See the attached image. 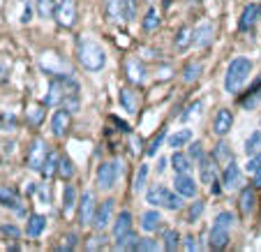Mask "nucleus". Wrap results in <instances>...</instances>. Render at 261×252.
Wrapping results in <instances>:
<instances>
[{"mask_svg": "<svg viewBox=\"0 0 261 252\" xmlns=\"http://www.w3.org/2000/svg\"><path fill=\"white\" fill-rule=\"evenodd\" d=\"M146 199H148V204H153V206H164V208H169V211H178V208L182 206V194L169 192L164 185H153V188L148 190Z\"/></svg>", "mask_w": 261, "mask_h": 252, "instance_id": "5", "label": "nucleus"}, {"mask_svg": "<svg viewBox=\"0 0 261 252\" xmlns=\"http://www.w3.org/2000/svg\"><path fill=\"white\" fill-rule=\"evenodd\" d=\"M160 227V211H146L141 215V229L143 232H155Z\"/></svg>", "mask_w": 261, "mask_h": 252, "instance_id": "29", "label": "nucleus"}, {"mask_svg": "<svg viewBox=\"0 0 261 252\" xmlns=\"http://www.w3.org/2000/svg\"><path fill=\"white\" fill-rule=\"evenodd\" d=\"M132 146H134V150H141V139L132 137Z\"/></svg>", "mask_w": 261, "mask_h": 252, "instance_id": "53", "label": "nucleus"}, {"mask_svg": "<svg viewBox=\"0 0 261 252\" xmlns=\"http://www.w3.org/2000/svg\"><path fill=\"white\" fill-rule=\"evenodd\" d=\"M190 155H182V153H173L171 155V164H173V171L176 173H190V169H192V162H190Z\"/></svg>", "mask_w": 261, "mask_h": 252, "instance_id": "27", "label": "nucleus"}, {"mask_svg": "<svg viewBox=\"0 0 261 252\" xmlns=\"http://www.w3.org/2000/svg\"><path fill=\"white\" fill-rule=\"evenodd\" d=\"M74 206H76V188H74V185H65V192H63V211H65V215H69V213L74 211Z\"/></svg>", "mask_w": 261, "mask_h": 252, "instance_id": "30", "label": "nucleus"}, {"mask_svg": "<svg viewBox=\"0 0 261 252\" xmlns=\"http://www.w3.org/2000/svg\"><path fill=\"white\" fill-rule=\"evenodd\" d=\"M158 26H160V14L155 7H150V10L146 12V19H143V30H146V33H153V30H158Z\"/></svg>", "mask_w": 261, "mask_h": 252, "instance_id": "34", "label": "nucleus"}, {"mask_svg": "<svg viewBox=\"0 0 261 252\" xmlns=\"http://www.w3.org/2000/svg\"><path fill=\"white\" fill-rule=\"evenodd\" d=\"M63 107L67 111H79V95H67L63 99Z\"/></svg>", "mask_w": 261, "mask_h": 252, "instance_id": "45", "label": "nucleus"}, {"mask_svg": "<svg viewBox=\"0 0 261 252\" xmlns=\"http://www.w3.org/2000/svg\"><path fill=\"white\" fill-rule=\"evenodd\" d=\"M162 241H164V250L173 252V250H178V241H180V236H178L176 229H164Z\"/></svg>", "mask_w": 261, "mask_h": 252, "instance_id": "33", "label": "nucleus"}, {"mask_svg": "<svg viewBox=\"0 0 261 252\" xmlns=\"http://www.w3.org/2000/svg\"><path fill=\"white\" fill-rule=\"evenodd\" d=\"M30 14H33V10H30V0H25V3H23V14H21V21H23V23H28V21H30Z\"/></svg>", "mask_w": 261, "mask_h": 252, "instance_id": "51", "label": "nucleus"}, {"mask_svg": "<svg viewBox=\"0 0 261 252\" xmlns=\"http://www.w3.org/2000/svg\"><path fill=\"white\" fill-rule=\"evenodd\" d=\"M40 67L42 72H46V74H54V77H67V74H74V69L69 67V63L63 58V56L58 54V51L49 49V51H42L40 54Z\"/></svg>", "mask_w": 261, "mask_h": 252, "instance_id": "4", "label": "nucleus"}, {"mask_svg": "<svg viewBox=\"0 0 261 252\" xmlns=\"http://www.w3.org/2000/svg\"><path fill=\"white\" fill-rule=\"evenodd\" d=\"M56 21L63 28H72L76 23V3L74 0H60L58 7H56Z\"/></svg>", "mask_w": 261, "mask_h": 252, "instance_id": "7", "label": "nucleus"}, {"mask_svg": "<svg viewBox=\"0 0 261 252\" xmlns=\"http://www.w3.org/2000/svg\"><path fill=\"white\" fill-rule=\"evenodd\" d=\"M222 185H224L227 190H233V188L241 185V167H238L233 160L224 167V173H222Z\"/></svg>", "mask_w": 261, "mask_h": 252, "instance_id": "15", "label": "nucleus"}, {"mask_svg": "<svg viewBox=\"0 0 261 252\" xmlns=\"http://www.w3.org/2000/svg\"><path fill=\"white\" fill-rule=\"evenodd\" d=\"M252 74V60L250 58H233L227 67V77H224V90L227 93H238L245 86V81Z\"/></svg>", "mask_w": 261, "mask_h": 252, "instance_id": "2", "label": "nucleus"}, {"mask_svg": "<svg viewBox=\"0 0 261 252\" xmlns=\"http://www.w3.org/2000/svg\"><path fill=\"white\" fill-rule=\"evenodd\" d=\"M46 107V104H44ZM44 107L42 104H33V107H28V123L30 125H40L42 123V118H44Z\"/></svg>", "mask_w": 261, "mask_h": 252, "instance_id": "36", "label": "nucleus"}, {"mask_svg": "<svg viewBox=\"0 0 261 252\" xmlns=\"http://www.w3.org/2000/svg\"><path fill=\"white\" fill-rule=\"evenodd\" d=\"M137 16V0H123V21H134Z\"/></svg>", "mask_w": 261, "mask_h": 252, "instance_id": "41", "label": "nucleus"}, {"mask_svg": "<svg viewBox=\"0 0 261 252\" xmlns=\"http://www.w3.org/2000/svg\"><path fill=\"white\" fill-rule=\"evenodd\" d=\"M254 204H256L254 190H252V188H243L241 190V211H243V215H250V213L254 211Z\"/></svg>", "mask_w": 261, "mask_h": 252, "instance_id": "28", "label": "nucleus"}, {"mask_svg": "<svg viewBox=\"0 0 261 252\" xmlns=\"http://www.w3.org/2000/svg\"><path fill=\"white\" fill-rule=\"evenodd\" d=\"M213 23H201L199 28H194V35H192V44L194 46H208L213 42Z\"/></svg>", "mask_w": 261, "mask_h": 252, "instance_id": "18", "label": "nucleus"}, {"mask_svg": "<svg viewBox=\"0 0 261 252\" xmlns=\"http://www.w3.org/2000/svg\"><path fill=\"white\" fill-rule=\"evenodd\" d=\"M252 185H254V188H261V167L252 173Z\"/></svg>", "mask_w": 261, "mask_h": 252, "instance_id": "52", "label": "nucleus"}, {"mask_svg": "<svg viewBox=\"0 0 261 252\" xmlns=\"http://www.w3.org/2000/svg\"><path fill=\"white\" fill-rule=\"evenodd\" d=\"M118 99H120V104H123V109L127 111V114H137L139 97H137V93H134V90L120 88V90H118Z\"/></svg>", "mask_w": 261, "mask_h": 252, "instance_id": "21", "label": "nucleus"}, {"mask_svg": "<svg viewBox=\"0 0 261 252\" xmlns=\"http://www.w3.org/2000/svg\"><path fill=\"white\" fill-rule=\"evenodd\" d=\"M158 247H160L158 241H153V238H139L137 250H139V252H155Z\"/></svg>", "mask_w": 261, "mask_h": 252, "instance_id": "43", "label": "nucleus"}, {"mask_svg": "<svg viewBox=\"0 0 261 252\" xmlns=\"http://www.w3.org/2000/svg\"><path fill=\"white\" fill-rule=\"evenodd\" d=\"M125 74H127V79L132 81L134 86H141L143 81H146V65L141 63L139 58H127L125 60Z\"/></svg>", "mask_w": 261, "mask_h": 252, "instance_id": "11", "label": "nucleus"}, {"mask_svg": "<svg viewBox=\"0 0 261 252\" xmlns=\"http://www.w3.org/2000/svg\"><path fill=\"white\" fill-rule=\"evenodd\" d=\"M56 3L54 0H37V14L42 19H49V16H56Z\"/></svg>", "mask_w": 261, "mask_h": 252, "instance_id": "35", "label": "nucleus"}, {"mask_svg": "<svg viewBox=\"0 0 261 252\" xmlns=\"http://www.w3.org/2000/svg\"><path fill=\"white\" fill-rule=\"evenodd\" d=\"M201 213H203V201H194L188 211V222H197L201 218Z\"/></svg>", "mask_w": 261, "mask_h": 252, "instance_id": "42", "label": "nucleus"}, {"mask_svg": "<svg viewBox=\"0 0 261 252\" xmlns=\"http://www.w3.org/2000/svg\"><path fill=\"white\" fill-rule=\"evenodd\" d=\"M95 213H97V206H95V194L93 192H84V197H81V206H79V224L81 227L93 224Z\"/></svg>", "mask_w": 261, "mask_h": 252, "instance_id": "9", "label": "nucleus"}, {"mask_svg": "<svg viewBox=\"0 0 261 252\" xmlns=\"http://www.w3.org/2000/svg\"><path fill=\"white\" fill-rule=\"evenodd\" d=\"M259 148H261V130H256V132H252L250 139L245 141V153L247 155H254Z\"/></svg>", "mask_w": 261, "mask_h": 252, "instance_id": "38", "label": "nucleus"}, {"mask_svg": "<svg viewBox=\"0 0 261 252\" xmlns=\"http://www.w3.org/2000/svg\"><path fill=\"white\" fill-rule=\"evenodd\" d=\"M190 141H192V132H190V130H180V132L169 137V146H171V148H182V146Z\"/></svg>", "mask_w": 261, "mask_h": 252, "instance_id": "31", "label": "nucleus"}, {"mask_svg": "<svg viewBox=\"0 0 261 252\" xmlns=\"http://www.w3.org/2000/svg\"><path fill=\"white\" fill-rule=\"evenodd\" d=\"M259 167H261V155H256V153H254V155H252V160L247 162V167H245V169H247V173H254Z\"/></svg>", "mask_w": 261, "mask_h": 252, "instance_id": "47", "label": "nucleus"}, {"mask_svg": "<svg viewBox=\"0 0 261 252\" xmlns=\"http://www.w3.org/2000/svg\"><path fill=\"white\" fill-rule=\"evenodd\" d=\"M192 35H194V30L190 28V26H182V28L176 33V40H173V46H176L178 51H185L190 44H192Z\"/></svg>", "mask_w": 261, "mask_h": 252, "instance_id": "23", "label": "nucleus"}, {"mask_svg": "<svg viewBox=\"0 0 261 252\" xmlns=\"http://www.w3.org/2000/svg\"><path fill=\"white\" fill-rule=\"evenodd\" d=\"M58 162H60V155L56 153V150H49V155H46L44 164H42V176L44 178H51L54 173H58Z\"/></svg>", "mask_w": 261, "mask_h": 252, "instance_id": "24", "label": "nucleus"}, {"mask_svg": "<svg viewBox=\"0 0 261 252\" xmlns=\"http://www.w3.org/2000/svg\"><path fill=\"white\" fill-rule=\"evenodd\" d=\"M104 236H90L88 243H86V250H104Z\"/></svg>", "mask_w": 261, "mask_h": 252, "instance_id": "44", "label": "nucleus"}, {"mask_svg": "<svg viewBox=\"0 0 261 252\" xmlns=\"http://www.w3.org/2000/svg\"><path fill=\"white\" fill-rule=\"evenodd\" d=\"M215 158H203L199 162V173H201V181L206 185H213L217 181V169H215Z\"/></svg>", "mask_w": 261, "mask_h": 252, "instance_id": "19", "label": "nucleus"}, {"mask_svg": "<svg viewBox=\"0 0 261 252\" xmlns=\"http://www.w3.org/2000/svg\"><path fill=\"white\" fill-rule=\"evenodd\" d=\"M233 222H236V218H233V213H229V211H222L215 218L211 236H208V243H211L213 250H222V247L229 243V229H231Z\"/></svg>", "mask_w": 261, "mask_h": 252, "instance_id": "3", "label": "nucleus"}, {"mask_svg": "<svg viewBox=\"0 0 261 252\" xmlns=\"http://www.w3.org/2000/svg\"><path fill=\"white\" fill-rule=\"evenodd\" d=\"M190 158L197 160V162H201V160L206 158V155H203V146H201L199 141H194L192 146H190Z\"/></svg>", "mask_w": 261, "mask_h": 252, "instance_id": "46", "label": "nucleus"}, {"mask_svg": "<svg viewBox=\"0 0 261 252\" xmlns=\"http://www.w3.org/2000/svg\"><path fill=\"white\" fill-rule=\"evenodd\" d=\"M164 169H167V160L160 158V162H158V171H164Z\"/></svg>", "mask_w": 261, "mask_h": 252, "instance_id": "54", "label": "nucleus"}, {"mask_svg": "<svg viewBox=\"0 0 261 252\" xmlns=\"http://www.w3.org/2000/svg\"><path fill=\"white\" fill-rule=\"evenodd\" d=\"M114 199H107V201H102V206L97 208V213H95V220H93V227L97 229V232H104V229L111 224V215H114Z\"/></svg>", "mask_w": 261, "mask_h": 252, "instance_id": "12", "label": "nucleus"}, {"mask_svg": "<svg viewBox=\"0 0 261 252\" xmlns=\"http://www.w3.org/2000/svg\"><path fill=\"white\" fill-rule=\"evenodd\" d=\"M0 206L12 208L14 213H23V206H21L19 197H16L12 190H7V188H0Z\"/></svg>", "mask_w": 261, "mask_h": 252, "instance_id": "22", "label": "nucleus"}, {"mask_svg": "<svg viewBox=\"0 0 261 252\" xmlns=\"http://www.w3.org/2000/svg\"><path fill=\"white\" fill-rule=\"evenodd\" d=\"M58 176L63 178V181H69V178L74 176V164L69 158H60L58 162Z\"/></svg>", "mask_w": 261, "mask_h": 252, "instance_id": "37", "label": "nucleus"}, {"mask_svg": "<svg viewBox=\"0 0 261 252\" xmlns=\"http://www.w3.org/2000/svg\"><path fill=\"white\" fill-rule=\"evenodd\" d=\"M261 16V10L252 3V5H247L245 10H243V14H241V21H238V28L243 30V33H247V30H252L254 28V23H256V19Z\"/></svg>", "mask_w": 261, "mask_h": 252, "instance_id": "16", "label": "nucleus"}, {"mask_svg": "<svg viewBox=\"0 0 261 252\" xmlns=\"http://www.w3.org/2000/svg\"><path fill=\"white\" fill-rule=\"evenodd\" d=\"M69 114H72V111H67L65 107L54 114V118H51V130H54L56 137H65V132H67V128H69Z\"/></svg>", "mask_w": 261, "mask_h": 252, "instance_id": "17", "label": "nucleus"}, {"mask_svg": "<svg viewBox=\"0 0 261 252\" xmlns=\"http://www.w3.org/2000/svg\"><path fill=\"white\" fill-rule=\"evenodd\" d=\"M104 12H107L109 21H120L123 19V0H107L104 3Z\"/></svg>", "mask_w": 261, "mask_h": 252, "instance_id": "26", "label": "nucleus"}, {"mask_svg": "<svg viewBox=\"0 0 261 252\" xmlns=\"http://www.w3.org/2000/svg\"><path fill=\"white\" fill-rule=\"evenodd\" d=\"M182 247H185V250H188V252L199 250V243H197V238H194V236H188V238H185V243H182Z\"/></svg>", "mask_w": 261, "mask_h": 252, "instance_id": "48", "label": "nucleus"}, {"mask_svg": "<svg viewBox=\"0 0 261 252\" xmlns=\"http://www.w3.org/2000/svg\"><path fill=\"white\" fill-rule=\"evenodd\" d=\"M213 158H215V162L217 164H229L233 160V155H231V148H229V143L227 141H220L213 148Z\"/></svg>", "mask_w": 261, "mask_h": 252, "instance_id": "25", "label": "nucleus"}, {"mask_svg": "<svg viewBox=\"0 0 261 252\" xmlns=\"http://www.w3.org/2000/svg\"><path fill=\"white\" fill-rule=\"evenodd\" d=\"M65 250H74V247H76V241H79V238H76V234H67V236H65Z\"/></svg>", "mask_w": 261, "mask_h": 252, "instance_id": "49", "label": "nucleus"}, {"mask_svg": "<svg viewBox=\"0 0 261 252\" xmlns=\"http://www.w3.org/2000/svg\"><path fill=\"white\" fill-rule=\"evenodd\" d=\"M164 137H167V130H160V132L153 137V141H150V146H148V150H146V153L150 155V158H153V155H158V148L162 146Z\"/></svg>", "mask_w": 261, "mask_h": 252, "instance_id": "40", "label": "nucleus"}, {"mask_svg": "<svg viewBox=\"0 0 261 252\" xmlns=\"http://www.w3.org/2000/svg\"><path fill=\"white\" fill-rule=\"evenodd\" d=\"M46 227V218L44 215H40V213H33L28 218V227H25V234H28L30 238H37L42 232H44Z\"/></svg>", "mask_w": 261, "mask_h": 252, "instance_id": "20", "label": "nucleus"}, {"mask_svg": "<svg viewBox=\"0 0 261 252\" xmlns=\"http://www.w3.org/2000/svg\"><path fill=\"white\" fill-rule=\"evenodd\" d=\"M118 167L120 162H102L97 169V185L102 190H111L116 185V178H118Z\"/></svg>", "mask_w": 261, "mask_h": 252, "instance_id": "8", "label": "nucleus"}, {"mask_svg": "<svg viewBox=\"0 0 261 252\" xmlns=\"http://www.w3.org/2000/svg\"><path fill=\"white\" fill-rule=\"evenodd\" d=\"M173 185H176V192L182 194V197H194L197 194V183H194V178L190 173H176Z\"/></svg>", "mask_w": 261, "mask_h": 252, "instance_id": "14", "label": "nucleus"}, {"mask_svg": "<svg viewBox=\"0 0 261 252\" xmlns=\"http://www.w3.org/2000/svg\"><path fill=\"white\" fill-rule=\"evenodd\" d=\"M63 99H65V81L63 77H54L49 84V90H46L44 104L46 107H58V104H63Z\"/></svg>", "mask_w": 261, "mask_h": 252, "instance_id": "10", "label": "nucleus"}, {"mask_svg": "<svg viewBox=\"0 0 261 252\" xmlns=\"http://www.w3.org/2000/svg\"><path fill=\"white\" fill-rule=\"evenodd\" d=\"M231 125H233V114L229 109H220L215 114V118H213V132L217 137H224V134H229Z\"/></svg>", "mask_w": 261, "mask_h": 252, "instance_id": "13", "label": "nucleus"}, {"mask_svg": "<svg viewBox=\"0 0 261 252\" xmlns=\"http://www.w3.org/2000/svg\"><path fill=\"white\" fill-rule=\"evenodd\" d=\"M146 181H148V164H141L137 176H134V192H141L146 188Z\"/></svg>", "mask_w": 261, "mask_h": 252, "instance_id": "39", "label": "nucleus"}, {"mask_svg": "<svg viewBox=\"0 0 261 252\" xmlns=\"http://www.w3.org/2000/svg\"><path fill=\"white\" fill-rule=\"evenodd\" d=\"M171 3H173V0H162V5L167 7V10H169V7H171Z\"/></svg>", "mask_w": 261, "mask_h": 252, "instance_id": "55", "label": "nucleus"}, {"mask_svg": "<svg viewBox=\"0 0 261 252\" xmlns=\"http://www.w3.org/2000/svg\"><path fill=\"white\" fill-rule=\"evenodd\" d=\"M46 155H49V146H46V141L42 137H35L33 143H30V148H28V158H25L28 169H33V171H42V164H44Z\"/></svg>", "mask_w": 261, "mask_h": 252, "instance_id": "6", "label": "nucleus"}, {"mask_svg": "<svg viewBox=\"0 0 261 252\" xmlns=\"http://www.w3.org/2000/svg\"><path fill=\"white\" fill-rule=\"evenodd\" d=\"M76 58H79L81 67L88 72H97L107 63V54L104 49L93 40H79L76 42Z\"/></svg>", "mask_w": 261, "mask_h": 252, "instance_id": "1", "label": "nucleus"}, {"mask_svg": "<svg viewBox=\"0 0 261 252\" xmlns=\"http://www.w3.org/2000/svg\"><path fill=\"white\" fill-rule=\"evenodd\" d=\"M199 74H201V63H188L185 69H182V81L192 84V81L199 79Z\"/></svg>", "mask_w": 261, "mask_h": 252, "instance_id": "32", "label": "nucleus"}, {"mask_svg": "<svg viewBox=\"0 0 261 252\" xmlns=\"http://www.w3.org/2000/svg\"><path fill=\"white\" fill-rule=\"evenodd\" d=\"M0 232H3V234H7V236H12V238H16V236H19V229H16L14 224H5V227H0Z\"/></svg>", "mask_w": 261, "mask_h": 252, "instance_id": "50", "label": "nucleus"}]
</instances>
